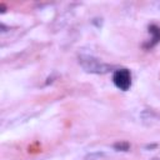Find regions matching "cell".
Instances as JSON below:
<instances>
[{"label":"cell","instance_id":"obj_1","mask_svg":"<svg viewBox=\"0 0 160 160\" xmlns=\"http://www.w3.org/2000/svg\"><path fill=\"white\" fill-rule=\"evenodd\" d=\"M80 64L86 71L95 72V74H104V72H108L111 69L110 65H106V64L101 62L100 60H98L95 58H91V56H81L80 58Z\"/></svg>","mask_w":160,"mask_h":160},{"label":"cell","instance_id":"obj_2","mask_svg":"<svg viewBox=\"0 0 160 160\" xmlns=\"http://www.w3.org/2000/svg\"><path fill=\"white\" fill-rule=\"evenodd\" d=\"M112 81L115 84L116 88H119L120 90L126 91L130 85H131V75L130 71L126 69H119L114 72L112 75Z\"/></svg>","mask_w":160,"mask_h":160},{"label":"cell","instance_id":"obj_3","mask_svg":"<svg viewBox=\"0 0 160 160\" xmlns=\"http://www.w3.org/2000/svg\"><path fill=\"white\" fill-rule=\"evenodd\" d=\"M149 32L152 36L151 38V42L149 44V46L151 48V46L156 45L160 41V28H158L156 25H151V26H149Z\"/></svg>","mask_w":160,"mask_h":160},{"label":"cell","instance_id":"obj_4","mask_svg":"<svg viewBox=\"0 0 160 160\" xmlns=\"http://www.w3.org/2000/svg\"><path fill=\"white\" fill-rule=\"evenodd\" d=\"M114 148H115L116 150L128 151L129 148H130V145H129V142H126V141H119V142H115V144H114Z\"/></svg>","mask_w":160,"mask_h":160},{"label":"cell","instance_id":"obj_5","mask_svg":"<svg viewBox=\"0 0 160 160\" xmlns=\"http://www.w3.org/2000/svg\"><path fill=\"white\" fill-rule=\"evenodd\" d=\"M152 160H160V159H159V158H154Z\"/></svg>","mask_w":160,"mask_h":160}]
</instances>
